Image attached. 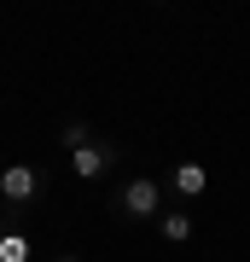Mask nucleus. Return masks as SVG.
Listing matches in <instances>:
<instances>
[{"label":"nucleus","mask_w":250,"mask_h":262,"mask_svg":"<svg viewBox=\"0 0 250 262\" xmlns=\"http://www.w3.org/2000/svg\"><path fill=\"white\" fill-rule=\"evenodd\" d=\"M117 210L134 215V222H151V215H163V187L140 175V181H128V187L117 192Z\"/></svg>","instance_id":"nucleus-1"},{"label":"nucleus","mask_w":250,"mask_h":262,"mask_svg":"<svg viewBox=\"0 0 250 262\" xmlns=\"http://www.w3.org/2000/svg\"><path fill=\"white\" fill-rule=\"evenodd\" d=\"M35 192H41V175L29 163H6L0 169V204L24 210V204H35Z\"/></svg>","instance_id":"nucleus-2"},{"label":"nucleus","mask_w":250,"mask_h":262,"mask_svg":"<svg viewBox=\"0 0 250 262\" xmlns=\"http://www.w3.org/2000/svg\"><path fill=\"white\" fill-rule=\"evenodd\" d=\"M111 163H117V151H111V146H99V140H87L82 151H70V169H76L82 181H99Z\"/></svg>","instance_id":"nucleus-3"},{"label":"nucleus","mask_w":250,"mask_h":262,"mask_svg":"<svg viewBox=\"0 0 250 262\" xmlns=\"http://www.w3.org/2000/svg\"><path fill=\"white\" fill-rule=\"evenodd\" d=\"M169 187H175L180 198H204V192H210V169H204V163H175Z\"/></svg>","instance_id":"nucleus-4"},{"label":"nucleus","mask_w":250,"mask_h":262,"mask_svg":"<svg viewBox=\"0 0 250 262\" xmlns=\"http://www.w3.org/2000/svg\"><path fill=\"white\" fill-rule=\"evenodd\" d=\"M157 233H163L169 245H186L198 227H192V215H186V210H169V215H157Z\"/></svg>","instance_id":"nucleus-5"},{"label":"nucleus","mask_w":250,"mask_h":262,"mask_svg":"<svg viewBox=\"0 0 250 262\" xmlns=\"http://www.w3.org/2000/svg\"><path fill=\"white\" fill-rule=\"evenodd\" d=\"M0 262H29V233L0 227Z\"/></svg>","instance_id":"nucleus-6"},{"label":"nucleus","mask_w":250,"mask_h":262,"mask_svg":"<svg viewBox=\"0 0 250 262\" xmlns=\"http://www.w3.org/2000/svg\"><path fill=\"white\" fill-rule=\"evenodd\" d=\"M93 140V128H87V122H64V140H58V146H64V151H82Z\"/></svg>","instance_id":"nucleus-7"},{"label":"nucleus","mask_w":250,"mask_h":262,"mask_svg":"<svg viewBox=\"0 0 250 262\" xmlns=\"http://www.w3.org/2000/svg\"><path fill=\"white\" fill-rule=\"evenodd\" d=\"M58 262H82V256H58Z\"/></svg>","instance_id":"nucleus-8"}]
</instances>
